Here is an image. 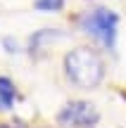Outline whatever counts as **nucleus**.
<instances>
[{
    "label": "nucleus",
    "mask_w": 126,
    "mask_h": 128,
    "mask_svg": "<svg viewBox=\"0 0 126 128\" xmlns=\"http://www.w3.org/2000/svg\"><path fill=\"white\" fill-rule=\"evenodd\" d=\"M62 66L67 81L79 90H95L105 81V60L95 48H71L62 60Z\"/></svg>",
    "instance_id": "f257e3e1"
},
{
    "label": "nucleus",
    "mask_w": 126,
    "mask_h": 128,
    "mask_svg": "<svg viewBox=\"0 0 126 128\" xmlns=\"http://www.w3.org/2000/svg\"><path fill=\"white\" fill-rule=\"evenodd\" d=\"M79 28L88 38H93L100 48L114 52L117 50V38H119V14L109 7H90L79 17Z\"/></svg>",
    "instance_id": "f03ea898"
},
{
    "label": "nucleus",
    "mask_w": 126,
    "mask_h": 128,
    "mask_svg": "<svg viewBox=\"0 0 126 128\" xmlns=\"http://www.w3.org/2000/svg\"><path fill=\"white\" fill-rule=\"evenodd\" d=\"M100 121V112L93 102L71 100L57 112V124L62 128H93Z\"/></svg>",
    "instance_id": "7ed1b4c3"
},
{
    "label": "nucleus",
    "mask_w": 126,
    "mask_h": 128,
    "mask_svg": "<svg viewBox=\"0 0 126 128\" xmlns=\"http://www.w3.org/2000/svg\"><path fill=\"white\" fill-rule=\"evenodd\" d=\"M62 38H64V33L60 28H41V31H36L29 38V52L31 55H41V52H45L50 45H55Z\"/></svg>",
    "instance_id": "20e7f679"
},
{
    "label": "nucleus",
    "mask_w": 126,
    "mask_h": 128,
    "mask_svg": "<svg viewBox=\"0 0 126 128\" xmlns=\"http://www.w3.org/2000/svg\"><path fill=\"white\" fill-rule=\"evenodd\" d=\"M14 100H17V88H14L12 78L0 76V109H3V112L12 109Z\"/></svg>",
    "instance_id": "39448f33"
},
{
    "label": "nucleus",
    "mask_w": 126,
    "mask_h": 128,
    "mask_svg": "<svg viewBox=\"0 0 126 128\" xmlns=\"http://www.w3.org/2000/svg\"><path fill=\"white\" fill-rule=\"evenodd\" d=\"M67 5V0H33V7L43 14H57L62 12Z\"/></svg>",
    "instance_id": "423d86ee"
},
{
    "label": "nucleus",
    "mask_w": 126,
    "mask_h": 128,
    "mask_svg": "<svg viewBox=\"0 0 126 128\" xmlns=\"http://www.w3.org/2000/svg\"><path fill=\"white\" fill-rule=\"evenodd\" d=\"M3 45H5V52H7V55H17V52H19V43L12 40V38H5Z\"/></svg>",
    "instance_id": "0eeeda50"
},
{
    "label": "nucleus",
    "mask_w": 126,
    "mask_h": 128,
    "mask_svg": "<svg viewBox=\"0 0 126 128\" xmlns=\"http://www.w3.org/2000/svg\"><path fill=\"white\" fill-rule=\"evenodd\" d=\"M3 128H26V126H24L22 121H14V124H5Z\"/></svg>",
    "instance_id": "6e6552de"
}]
</instances>
